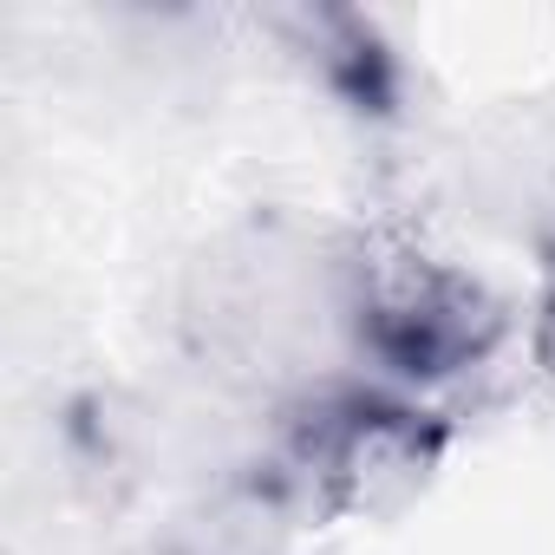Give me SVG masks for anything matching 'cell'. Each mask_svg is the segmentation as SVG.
<instances>
[{
    "label": "cell",
    "mask_w": 555,
    "mask_h": 555,
    "mask_svg": "<svg viewBox=\"0 0 555 555\" xmlns=\"http://www.w3.org/2000/svg\"><path fill=\"white\" fill-rule=\"evenodd\" d=\"M360 327L399 373H451L490 347L496 308L444 261L379 248L360 268Z\"/></svg>",
    "instance_id": "6da1fadb"
},
{
    "label": "cell",
    "mask_w": 555,
    "mask_h": 555,
    "mask_svg": "<svg viewBox=\"0 0 555 555\" xmlns=\"http://www.w3.org/2000/svg\"><path fill=\"white\" fill-rule=\"evenodd\" d=\"M301 457L327 483L334 503H379L386 490H399L425 470L431 431L392 405H340V412L314 418Z\"/></svg>",
    "instance_id": "7a4b0ae2"
}]
</instances>
